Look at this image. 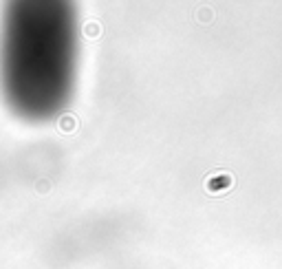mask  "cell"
I'll return each instance as SVG.
<instances>
[{"mask_svg": "<svg viewBox=\"0 0 282 269\" xmlns=\"http://www.w3.org/2000/svg\"><path fill=\"white\" fill-rule=\"evenodd\" d=\"M2 42V82L9 102L31 115L51 113L73 80V29L60 4H20Z\"/></svg>", "mask_w": 282, "mask_h": 269, "instance_id": "1", "label": "cell"}]
</instances>
